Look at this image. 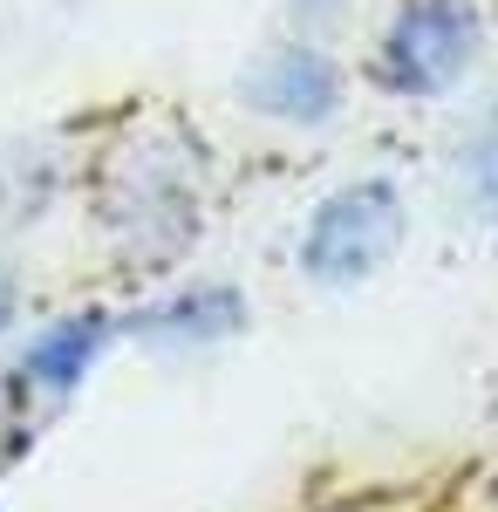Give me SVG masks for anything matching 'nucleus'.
<instances>
[{
    "mask_svg": "<svg viewBox=\"0 0 498 512\" xmlns=\"http://www.w3.org/2000/svg\"><path fill=\"white\" fill-rule=\"evenodd\" d=\"M471 48H478V28H471L464 0H430L417 14H403V28L389 41V76L410 89H444L464 76Z\"/></svg>",
    "mask_w": 498,
    "mask_h": 512,
    "instance_id": "f03ea898",
    "label": "nucleus"
},
{
    "mask_svg": "<svg viewBox=\"0 0 498 512\" xmlns=\"http://www.w3.org/2000/svg\"><path fill=\"white\" fill-rule=\"evenodd\" d=\"M260 103L287 110V117H321V110L335 103V76H328L314 55H280L273 76L260 82Z\"/></svg>",
    "mask_w": 498,
    "mask_h": 512,
    "instance_id": "7ed1b4c3",
    "label": "nucleus"
},
{
    "mask_svg": "<svg viewBox=\"0 0 498 512\" xmlns=\"http://www.w3.org/2000/svg\"><path fill=\"white\" fill-rule=\"evenodd\" d=\"M89 335H96L89 321H82V328H62L48 349H35V376H55V383H69V376L82 369V355H89Z\"/></svg>",
    "mask_w": 498,
    "mask_h": 512,
    "instance_id": "20e7f679",
    "label": "nucleus"
},
{
    "mask_svg": "<svg viewBox=\"0 0 498 512\" xmlns=\"http://www.w3.org/2000/svg\"><path fill=\"white\" fill-rule=\"evenodd\" d=\"M396 233H403L396 192H383V185L342 192L328 212H321L314 239H307V267H314L321 280H355V274H369L389 246H396Z\"/></svg>",
    "mask_w": 498,
    "mask_h": 512,
    "instance_id": "f257e3e1",
    "label": "nucleus"
}]
</instances>
